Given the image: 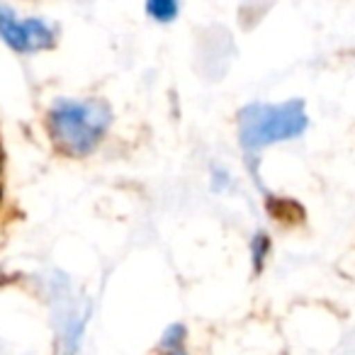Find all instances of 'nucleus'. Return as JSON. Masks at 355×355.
<instances>
[{
    "mask_svg": "<svg viewBox=\"0 0 355 355\" xmlns=\"http://www.w3.org/2000/svg\"><path fill=\"white\" fill-rule=\"evenodd\" d=\"M270 253V236L266 232H256V236L251 239V261H253V270L261 272L266 266V258Z\"/></svg>",
    "mask_w": 355,
    "mask_h": 355,
    "instance_id": "nucleus-7",
    "label": "nucleus"
},
{
    "mask_svg": "<svg viewBox=\"0 0 355 355\" xmlns=\"http://www.w3.org/2000/svg\"><path fill=\"white\" fill-rule=\"evenodd\" d=\"M214 190H219V188H229V173L227 171H219V168H214Z\"/></svg>",
    "mask_w": 355,
    "mask_h": 355,
    "instance_id": "nucleus-8",
    "label": "nucleus"
},
{
    "mask_svg": "<svg viewBox=\"0 0 355 355\" xmlns=\"http://www.w3.org/2000/svg\"><path fill=\"white\" fill-rule=\"evenodd\" d=\"M309 127V114L302 100L280 105L253 103L239 112V144L248 153L263 151L280 141L300 139Z\"/></svg>",
    "mask_w": 355,
    "mask_h": 355,
    "instance_id": "nucleus-2",
    "label": "nucleus"
},
{
    "mask_svg": "<svg viewBox=\"0 0 355 355\" xmlns=\"http://www.w3.org/2000/svg\"><path fill=\"white\" fill-rule=\"evenodd\" d=\"M158 353L161 355H190L188 353V329L185 324L175 321L163 331L161 340H158Z\"/></svg>",
    "mask_w": 355,
    "mask_h": 355,
    "instance_id": "nucleus-5",
    "label": "nucleus"
},
{
    "mask_svg": "<svg viewBox=\"0 0 355 355\" xmlns=\"http://www.w3.org/2000/svg\"><path fill=\"white\" fill-rule=\"evenodd\" d=\"M146 12L151 20L168 25V22H173L178 17L180 6H178L175 0H151V3H146Z\"/></svg>",
    "mask_w": 355,
    "mask_h": 355,
    "instance_id": "nucleus-6",
    "label": "nucleus"
},
{
    "mask_svg": "<svg viewBox=\"0 0 355 355\" xmlns=\"http://www.w3.org/2000/svg\"><path fill=\"white\" fill-rule=\"evenodd\" d=\"M112 119L103 98H56L46 110V132L59 153L85 158L107 137Z\"/></svg>",
    "mask_w": 355,
    "mask_h": 355,
    "instance_id": "nucleus-1",
    "label": "nucleus"
},
{
    "mask_svg": "<svg viewBox=\"0 0 355 355\" xmlns=\"http://www.w3.org/2000/svg\"><path fill=\"white\" fill-rule=\"evenodd\" d=\"M59 30L46 17L20 15L12 6L0 3V42L15 54H37L56 44Z\"/></svg>",
    "mask_w": 355,
    "mask_h": 355,
    "instance_id": "nucleus-3",
    "label": "nucleus"
},
{
    "mask_svg": "<svg viewBox=\"0 0 355 355\" xmlns=\"http://www.w3.org/2000/svg\"><path fill=\"white\" fill-rule=\"evenodd\" d=\"M343 355H355V334L350 336L348 340H345V350H343Z\"/></svg>",
    "mask_w": 355,
    "mask_h": 355,
    "instance_id": "nucleus-9",
    "label": "nucleus"
},
{
    "mask_svg": "<svg viewBox=\"0 0 355 355\" xmlns=\"http://www.w3.org/2000/svg\"><path fill=\"white\" fill-rule=\"evenodd\" d=\"M49 292L56 316V355H78L88 324V306H80L71 297L69 280L59 272L51 277Z\"/></svg>",
    "mask_w": 355,
    "mask_h": 355,
    "instance_id": "nucleus-4",
    "label": "nucleus"
}]
</instances>
